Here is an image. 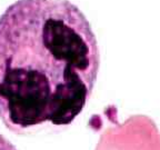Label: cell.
Masks as SVG:
<instances>
[{"label": "cell", "instance_id": "obj_3", "mask_svg": "<svg viewBox=\"0 0 160 150\" xmlns=\"http://www.w3.org/2000/svg\"><path fill=\"white\" fill-rule=\"evenodd\" d=\"M0 150H18V149L7 137H5L2 133L0 132Z\"/></svg>", "mask_w": 160, "mask_h": 150}, {"label": "cell", "instance_id": "obj_2", "mask_svg": "<svg viewBox=\"0 0 160 150\" xmlns=\"http://www.w3.org/2000/svg\"><path fill=\"white\" fill-rule=\"evenodd\" d=\"M100 150H160V132L152 119L136 116L110 132Z\"/></svg>", "mask_w": 160, "mask_h": 150}, {"label": "cell", "instance_id": "obj_1", "mask_svg": "<svg viewBox=\"0 0 160 150\" xmlns=\"http://www.w3.org/2000/svg\"><path fill=\"white\" fill-rule=\"evenodd\" d=\"M100 53L69 0H17L0 16V119L15 132L72 123L92 93Z\"/></svg>", "mask_w": 160, "mask_h": 150}]
</instances>
